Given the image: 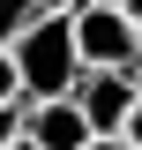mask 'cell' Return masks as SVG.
<instances>
[{
  "instance_id": "6da1fadb",
  "label": "cell",
  "mask_w": 142,
  "mask_h": 150,
  "mask_svg": "<svg viewBox=\"0 0 142 150\" xmlns=\"http://www.w3.org/2000/svg\"><path fill=\"white\" fill-rule=\"evenodd\" d=\"M15 75L30 105H53V98H75L82 83V53H75V23L67 15H37L15 45Z\"/></svg>"
},
{
  "instance_id": "7a4b0ae2",
  "label": "cell",
  "mask_w": 142,
  "mask_h": 150,
  "mask_svg": "<svg viewBox=\"0 0 142 150\" xmlns=\"http://www.w3.org/2000/svg\"><path fill=\"white\" fill-rule=\"evenodd\" d=\"M75 53H82V75H135L142 68V38L120 8H75Z\"/></svg>"
},
{
  "instance_id": "3957f363",
  "label": "cell",
  "mask_w": 142,
  "mask_h": 150,
  "mask_svg": "<svg viewBox=\"0 0 142 150\" xmlns=\"http://www.w3.org/2000/svg\"><path fill=\"white\" fill-rule=\"evenodd\" d=\"M75 105H82L90 135H120L127 112L142 105V90H135V75H82V83H75Z\"/></svg>"
},
{
  "instance_id": "277c9868",
  "label": "cell",
  "mask_w": 142,
  "mask_h": 150,
  "mask_svg": "<svg viewBox=\"0 0 142 150\" xmlns=\"http://www.w3.org/2000/svg\"><path fill=\"white\" fill-rule=\"evenodd\" d=\"M22 135L37 150H90V120L75 98H53V105H30L22 98Z\"/></svg>"
},
{
  "instance_id": "5b68a950",
  "label": "cell",
  "mask_w": 142,
  "mask_h": 150,
  "mask_svg": "<svg viewBox=\"0 0 142 150\" xmlns=\"http://www.w3.org/2000/svg\"><path fill=\"white\" fill-rule=\"evenodd\" d=\"M30 23H37V0H0V53H15Z\"/></svg>"
},
{
  "instance_id": "8992f818",
  "label": "cell",
  "mask_w": 142,
  "mask_h": 150,
  "mask_svg": "<svg viewBox=\"0 0 142 150\" xmlns=\"http://www.w3.org/2000/svg\"><path fill=\"white\" fill-rule=\"evenodd\" d=\"M0 105H22V75H15V53H0Z\"/></svg>"
},
{
  "instance_id": "52a82bcc",
  "label": "cell",
  "mask_w": 142,
  "mask_h": 150,
  "mask_svg": "<svg viewBox=\"0 0 142 150\" xmlns=\"http://www.w3.org/2000/svg\"><path fill=\"white\" fill-rule=\"evenodd\" d=\"M22 143V105H0V150Z\"/></svg>"
},
{
  "instance_id": "ba28073f",
  "label": "cell",
  "mask_w": 142,
  "mask_h": 150,
  "mask_svg": "<svg viewBox=\"0 0 142 150\" xmlns=\"http://www.w3.org/2000/svg\"><path fill=\"white\" fill-rule=\"evenodd\" d=\"M120 135H127V150H142V105L127 112V128H120Z\"/></svg>"
},
{
  "instance_id": "9c48e42d",
  "label": "cell",
  "mask_w": 142,
  "mask_h": 150,
  "mask_svg": "<svg viewBox=\"0 0 142 150\" xmlns=\"http://www.w3.org/2000/svg\"><path fill=\"white\" fill-rule=\"evenodd\" d=\"M82 0H37V15H75Z\"/></svg>"
},
{
  "instance_id": "30bf717a",
  "label": "cell",
  "mask_w": 142,
  "mask_h": 150,
  "mask_svg": "<svg viewBox=\"0 0 142 150\" xmlns=\"http://www.w3.org/2000/svg\"><path fill=\"white\" fill-rule=\"evenodd\" d=\"M90 150H127V135H90Z\"/></svg>"
},
{
  "instance_id": "8fae6325",
  "label": "cell",
  "mask_w": 142,
  "mask_h": 150,
  "mask_svg": "<svg viewBox=\"0 0 142 150\" xmlns=\"http://www.w3.org/2000/svg\"><path fill=\"white\" fill-rule=\"evenodd\" d=\"M120 15H127V23H135V38H142V0H127V8H120Z\"/></svg>"
},
{
  "instance_id": "7c38bea8",
  "label": "cell",
  "mask_w": 142,
  "mask_h": 150,
  "mask_svg": "<svg viewBox=\"0 0 142 150\" xmlns=\"http://www.w3.org/2000/svg\"><path fill=\"white\" fill-rule=\"evenodd\" d=\"M82 8H127V0H82Z\"/></svg>"
},
{
  "instance_id": "4fadbf2b",
  "label": "cell",
  "mask_w": 142,
  "mask_h": 150,
  "mask_svg": "<svg viewBox=\"0 0 142 150\" xmlns=\"http://www.w3.org/2000/svg\"><path fill=\"white\" fill-rule=\"evenodd\" d=\"M15 150H37V143H30V135H22V143H15Z\"/></svg>"
},
{
  "instance_id": "5bb4252c",
  "label": "cell",
  "mask_w": 142,
  "mask_h": 150,
  "mask_svg": "<svg viewBox=\"0 0 142 150\" xmlns=\"http://www.w3.org/2000/svg\"><path fill=\"white\" fill-rule=\"evenodd\" d=\"M135 90H142V68H135Z\"/></svg>"
}]
</instances>
